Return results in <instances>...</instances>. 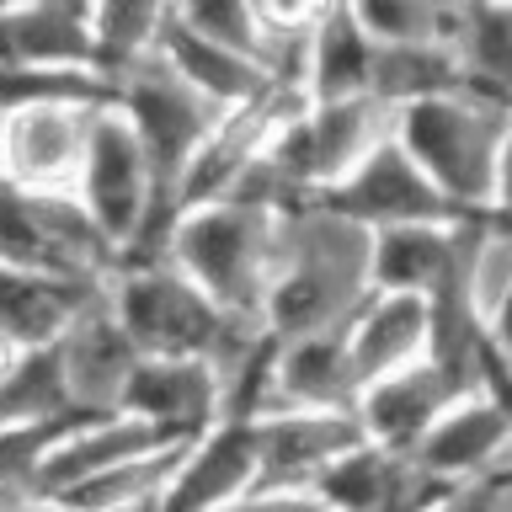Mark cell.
<instances>
[{
  "label": "cell",
  "mask_w": 512,
  "mask_h": 512,
  "mask_svg": "<svg viewBox=\"0 0 512 512\" xmlns=\"http://www.w3.org/2000/svg\"><path fill=\"white\" fill-rule=\"evenodd\" d=\"M16 496H27V486H0V512H6Z\"/></svg>",
  "instance_id": "e575fe53"
},
{
  "label": "cell",
  "mask_w": 512,
  "mask_h": 512,
  "mask_svg": "<svg viewBox=\"0 0 512 512\" xmlns=\"http://www.w3.org/2000/svg\"><path fill=\"white\" fill-rule=\"evenodd\" d=\"M342 342H347L352 379H358V390H363V384H374L384 374H395V368L427 358V347H432V304L422 294H390V288H374V294L347 315Z\"/></svg>",
  "instance_id": "d6986e66"
},
{
  "label": "cell",
  "mask_w": 512,
  "mask_h": 512,
  "mask_svg": "<svg viewBox=\"0 0 512 512\" xmlns=\"http://www.w3.org/2000/svg\"><path fill=\"white\" fill-rule=\"evenodd\" d=\"M502 102H486L475 91H448L427 96L395 112V139L411 150V160L432 176L459 214H486L491 187H496V155H502L507 134Z\"/></svg>",
  "instance_id": "277c9868"
},
{
  "label": "cell",
  "mask_w": 512,
  "mask_h": 512,
  "mask_svg": "<svg viewBox=\"0 0 512 512\" xmlns=\"http://www.w3.org/2000/svg\"><path fill=\"white\" fill-rule=\"evenodd\" d=\"M54 416H75L59 384L54 347L22 352L0 374V427H32V422H54Z\"/></svg>",
  "instance_id": "484cf974"
},
{
  "label": "cell",
  "mask_w": 512,
  "mask_h": 512,
  "mask_svg": "<svg viewBox=\"0 0 512 512\" xmlns=\"http://www.w3.org/2000/svg\"><path fill=\"white\" fill-rule=\"evenodd\" d=\"M171 443V432L150 427L144 416L134 411H102V416H75L70 427L59 432L54 443H48V454L38 464V480H32V491H70L80 480L112 470V464L134 459V454H150V448Z\"/></svg>",
  "instance_id": "ffe728a7"
},
{
  "label": "cell",
  "mask_w": 512,
  "mask_h": 512,
  "mask_svg": "<svg viewBox=\"0 0 512 512\" xmlns=\"http://www.w3.org/2000/svg\"><path fill=\"white\" fill-rule=\"evenodd\" d=\"M368 91L384 96L395 112L427 96L464 91V64L454 38H432V43H374V80Z\"/></svg>",
  "instance_id": "cb8c5ba5"
},
{
  "label": "cell",
  "mask_w": 512,
  "mask_h": 512,
  "mask_svg": "<svg viewBox=\"0 0 512 512\" xmlns=\"http://www.w3.org/2000/svg\"><path fill=\"white\" fill-rule=\"evenodd\" d=\"M443 6H464V0H443Z\"/></svg>",
  "instance_id": "8d00e7d4"
},
{
  "label": "cell",
  "mask_w": 512,
  "mask_h": 512,
  "mask_svg": "<svg viewBox=\"0 0 512 512\" xmlns=\"http://www.w3.org/2000/svg\"><path fill=\"white\" fill-rule=\"evenodd\" d=\"M107 102H22L0 107V182L32 192H75Z\"/></svg>",
  "instance_id": "52a82bcc"
},
{
  "label": "cell",
  "mask_w": 512,
  "mask_h": 512,
  "mask_svg": "<svg viewBox=\"0 0 512 512\" xmlns=\"http://www.w3.org/2000/svg\"><path fill=\"white\" fill-rule=\"evenodd\" d=\"M70 422L75 416H54V422H32V427H0V486H27L32 491L48 443H54Z\"/></svg>",
  "instance_id": "f546056e"
},
{
  "label": "cell",
  "mask_w": 512,
  "mask_h": 512,
  "mask_svg": "<svg viewBox=\"0 0 512 512\" xmlns=\"http://www.w3.org/2000/svg\"><path fill=\"white\" fill-rule=\"evenodd\" d=\"M347 11L358 16V27L374 43L454 38V16H459V6H443V0H347Z\"/></svg>",
  "instance_id": "83f0119b"
},
{
  "label": "cell",
  "mask_w": 512,
  "mask_h": 512,
  "mask_svg": "<svg viewBox=\"0 0 512 512\" xmlns=\"http://www.w3.org/2000/svg\"><path fill=\"white\" fill-rule=\"evenodd\" d=\"M374 294L368 272V230L326 203H299L283 214L278 272H272L262 326L278 342L347 326V315Z\"/></svg>",
  "instance_id": "7a4b0ae2"
},
{
  "label": "cell",
  "mask_w": 512,
  "mask_h": 512,
  "mask_svg": "<svg viewBox=\"0 0 512 512\" xmlns=\"http://www.w3.org/2000/svg\"><path fill=\"white\" fill-rule=\"evenodd\" d=\"M374 80V38L358 27V16L347 11V0H331V11L315 22L310 43H304L299 64V91L320 102V96H352L368 91Z\"/></svg>",
  "instance_id": "7402d4cb"
},
{
  "label": "cell",
  "mask_w": 512,
  "mask_h": 512,
  "mask_svg": "<svg viewBox=\"0 0 512 512\" xmlns=\"http://www.w3.org/2000/svg\"><path fill=\"white\" fill-rule=\"evenodd\" d=\"M256 486L262 491H310L320 470L358 448L368 432L358 411H272L256 416Z\"/></svg>",
  "instance_id": "7c38bea8"
},
{
  "label": "cell",
  "mask_w": 512,
  "mask_h": 512,
  "mask_svg": "<svg viewBox=\"0 0 512 512\" xmlns=\"http://www.w3.org/2000/svg\"><path fill=\"white\" fill-rule=\"evenodd\" d=\"M16 358H22V352H16V347H11V342H0V374H6V368H11V363H16Z\"/></svg>",
  "instance_id": "d590c367"
},
{
  "label": "cell",
  "mask_w": 512,
  "mask_h": 512,
  "mask_svg": "<svg viewBox=\"0 0 512 512\" xmlns=\"http://www.w3.org/2000/svg\"><path fill=\"white\" fill-rule=\"evenodd\" d=\"M54 363H59V384L75 416L123 411V384L139 363V347L123 331V320L112 315L107 294H96L75 326L54 342Z\"/></svg>",
  "instance_id": "8fae6325"
},
{
  "label": "cell",
  "mask_w": 512,
  "mask_h": 512,
  "mask_svg": "<svg viewBox=\"0 0 512 512\" xmlns=\"http://www.w3.org/2000/svg\"><path fill=\"white\" fill-rule=\"evenodd\" d=\"M486 336L496 342V352L512 363V283L502 288V299H496V310L486 315Z\"/></svg>",
  "instance_id": "d6a6232c"
},
{
  "label": "cell",
  "mask_w": 512,
  "mask_h": 512,
  "mask_svg": "<svg viewBox=\"0 0 512 512\" xmlns=\"http://www.w3.org/2000/svg\"><path fill=\"white\" fill-rule=\"evenodd\" d=\"M326 11H331V0H251L256 38H262V59H267L272 80L299 86L304 43H310V32Z\"/></svg>",
  "instance_id": "4316f807"
},
{
  "label": "cell",
  "mask_w": 512,
  "mask_h": 512,
  "mask_svg": "<svg viewBox=\"0 0 512 512\" xmlns=\"http://www.w3.org/2000/svg\"><path fill=\"white\" fill-rule=\"evenodd\" d=\"M411 464L438 486H470V480L512 470V400L486 384L464 390L416 443Z\"/></svg>",
  "instance_id": "ba28073f"
},
{
  "label": "cell",
  "mask_w": 512,
  "mask_h": 512,
  "mask_svg": "<svg viewBox=\"0 0 512 512\" xmlns=\"http://www.w3.org/2000/svg\"><path fill=\"white\" fill-rule=\"evenodd\" d=\"M283 214L278 208L235 203V198L182 208L171 224V235H166V256L219 304V310L262 326V304H267L272 272H278Z\"/></svg>",
  "instance_id": "3957f363"
},
{
  "label": "cell",
  "mask_w": 512,
  "mask_h": 512,
  "mask_svg": "<svg viewBox=\"0 0 512 512\" xmlns=\"http://www.w3.org/2000/svg\"><path fill=\"white\" fill-rule=\"evenodd\" d=\"M155 54H166V64L176 75H187L192 86L208 91L224 107H240V102H251V96H262L267 86H278L272 70L256 54H240V48H230V43L203 38V32L182 27L176 16L166 22V32H160Z\"/></svg>",
  "instance_id": "44dd1931"
},
{
  "label": "cell",
  "mask_w": 512,
  "mask_h": 512,
  "mask_svg": "<svg viewBox=\"0 0 512 512\" xmlns=\"http://www.w3.org/2000/svg\"><path fill=\"white\" fill-rule=\"evenodd\" d=\"M486 214L512 219V112H507V134H502V155H496V187H491V208Z\"/></svg>",
  "instance_id": "1f68e13d"
},
{
  "label": "cell",
  "mask_w": 512,
  "mask_h": 512,
  "mask_svg": "<svg viewBox=\"0 0 512 512\" xmlns=\"http://www.w3.org/2000/svg\"><path fill=\"white\" fill-rule=\"evenodd\" d=\"M0 70H107L91 38V6L75 0L0 6Z\"/></svg>",
  "instance_id": "9a60e30c"
},
{
  "label": "cell",
  "mask_w": 512,
  "mask_h": 512,
  "mask_svg": "<svg viewBox=\"0 0 512 512\" xmlns=\"http://www.w3.org/2000/svg\"><path fill=\"white\" fill-rule=\"evenodd\" d=\"M256 486V427L246 416H219L192 432L160 491L155 512H219Z\"/></svg>",
  "instance_id": "5bb4252c"
},
{
  "label": "cell",
  "mask_w": 512,
  "mask_h": 512,
  "mask_svg": "<svg viewBox=\"0 0 512 512\" xmlns=\"http://www.w3.org/2000/svg\"><path fill=\"white\" fill-rule=\"evenodd\" d=\"M224 395L230 390H224L219 363L182 358V352H139L134 374L123 384V411L144 416L171 438H192L224 416Z\"/></svg>",
  "instance_id": "4fadbf2b"
},
{
  "label": "cell",
  "mask_w": 512,
  "mask_h": 512,
  "mask_svg": "<svg viewBox=\"0 0 512 512\" xmlns=\"http://www.w3.org/2000/svg\"><path fill=\"white\" fill-rule=\"evenodd\" d=\"M464 390H475L464 374H454L443 358H416L406 368H395V374H384L374 384H363L358 390V422L368 432V443H379V448H390V454L400 459H411L416 454V443L432 432V422L454 406V400Z\"/></svg>",
  "instance_id": "30bf717a"
},
{
  "label": "cell",
  "mask_w": 512,
  "mask_h": 512,
  "mask_svg": "<svg viewBox=\"0 0 512 512\" xmlns=\"http://www.w3.org/2000/svg\"><path fill=\"white\" fill-rule=\"evenodd\" d=\"M310 491L331 512H427L448 486L427 480L411 459H400V454H390V448L363 438L336 464H326Z\"/></svg>",
  "instance_id": "ac0fdd59"
},
{
  "label": "cell",
  "mask_w": 512,
  "mask_h": 512,
  "mask_svg": "<svg viewBox=\"0 0 512 512\" xmlns=\"http://www.w3.org/2000/svg\"><path fill=\"white\" fill-rule=\"evenodd\" d=\"M102 294L139 352H182V358L219 363L224 390L246 374L267 347V326L219 310L171 256H123L107 272ZM230 400V395H224Z\"/></svg>",
  "instance_id": "6da1fadb"
},
{
  "label": "cell",
  "mask_w": 512,
  "mask_h": 512,
  "mask_svg": "<svg viewBox=\"0 0 512 512\" xmlns=\"http://www.w3.org/2000/svg\"><path fill=\"white\" fill-rule=\"evenodd\" d=\"M96 294L102 283L75 278V272L0 262V342H11L16 352L54 347Z\"/></svg>",
  "instance_id": "2e32d148"
},
{
  "label": "cell",
  "mask_w": 512,
  "mask_h": 512,
  "mask_svg": "<svg viewBox=\"0 0 512 512\" xmlns=\"http://www.w3.org/2000/svg\"><path fill=\"white\" fill-rule=\"evenodd\" d=\"M464 91L512 107V0H464L454 16Z\"/></svg>",
  "instance_id": "603a6c76"
},
{
  "label": "cell",
  "mask_w": 512,
  "mask_h": 512,
  "mask_svg": "<svg viewBox=\"0 0 512 512\" xmlns=\"http://www.w3.org/2000/svg\"><path fill=\"white\" fill-rule=\"evenodd\" d=\"M0 262L54 267L107 283V272L118 267V251L96 230V219L75 192H32L0 182Z\"/></svg>",
  "instance_id": "8992f818"
},
{
  "label": "cell",
  "mask_w": 512,
  "mask_h": 512,
  "mask_svg": "<svg viewBox=\"0 0 512 512\" xmlns=\"http://www.w3.org/2000/svg\"><path fill=\"white\" fill-rule=\"evenodd\" d=\"M470 219L475 214L406 219V224H379V230H368V272H374V288L432 299L464 262V230H470Z\"/></svg>",
  "instance_id": "e0dca14e"
},
{
  "label": "cell",
  "mask_w": 512,
  "mask_h": 512,
  "mask_svg": "<svg viewBox=\"0 0 512 512\" xmlns=\"http://www.w3.org/2000/svg\"><path fill=\"white\" fill-rule=\"evenodd\" d=\"M176 22L192 27V32H203V38H214V43H230V48H240V54L262 59V38H256L251 0H176Z\"/></svg>",
  "instance_id": "f1b7e54d"
},
{
  "label": "cell",
  "mask_w": 512,
  "mask_h": 512,
  "mask_svg": "<svg viewBox=\"0 0 512 512\" xmlns=\"http://www.w3.org/2000/svg\"><path fill=\"white\" fill-rule=\"evenodd\" d=\"M6 512H80V507H70L64 496H48V491H27V496H16Z\"/></svg>",
  "instance_id": "836d02e7"
},
{
  "label": "cell",
  "mask_w": 512,
  "mask_h": 512,
  "mask_svg": "<svg viewBox=\"0 0 512 512\" xmlns=\"http://www.w3.org/2000/svg\"><path fill=\"white\" fill-rule=\"evenodd\" d=\"M112 86V102L123 107V118L134 123V134L144 144V160L155 171V187H160V203L176 214V182H182L187 160L198 155V144L214 134V123L224 118V102H214L208 91H198L187 75H176L166 54H139L128 59Z\"/></svg>",
  "instance_id": "5b68a950"
},
{
  "label": "cell",
  "mask_w": 512,
  "mask_h": 512,
  "mask_svg": "<svg viewBox=\"0 0 512 512\" xmlns=\"http://www.w3.org/2000/svg\"><path fill=\"white\" fill-rule=\"evenodd\" d=\"M310 203H326L331 214H342L363 230L379 224H406V219H459V208L432 187V176L411 160L400 139H384L368 160H358L342 182L315 192Z\"/></svg>",
  "instance_id": "9c48e42d"
},
{
  "label": "cell",
  "mask_w": 512,
  "mask_h": 512,
  "mask_svg": "<svg viewBox=\"0 0 512 512\" xmlns=\"http://www.w3.org/2000/svg\"><path fill=\"white\" fill-rule=\"evenodd\" d=\"M171 16L176 0H91V38L102 48V64L118 75L128 59L150 54Z\"/></svg>",
  "instance_id": "d4e9b609"
},
{
  "label": "cell",
  "mask_w": 512,
  "mask_h": 512,
  "mask_svg": "<svg viewBox=\"0 0 512 512\" xmlns=\"http://www.w3.org/2000/svg\"><path fill=\"white\" fill-rule=\"evenodd\" d=\"M219 512H331V507L320 502L315 491H262V486H251L246 496L224 502Z\"/></svg>",
  "instance_id": "4dcf8cb0"
}]
</instances>
